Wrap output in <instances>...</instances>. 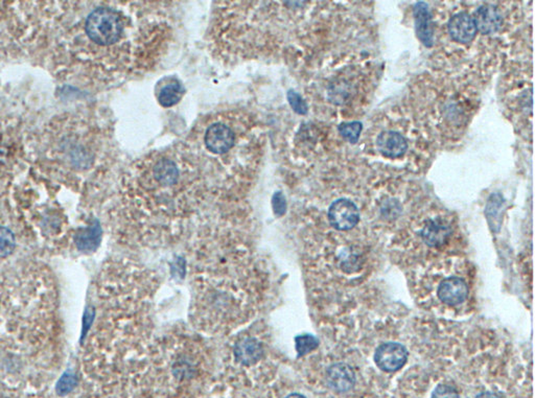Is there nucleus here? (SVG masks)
<instances>
[{"instance_id": "obj_1", "label": "nucleus", "mask_w": 535, "mask_h": 398, "mask_svg": "<svg viewBox=\"0 0 535 398\" xmlns=\"http://www.w3.org/2000/svg\"><path fill=\"white\" fill-rule=\"evenodd\" d=\"M215 231L195 246L191 320L207 335L228 336L250 322L261 309L268 274L243 239Z\"/></svg>"}, {"instance_id": "obj_2", "label": "nucleus", "mask_w": 535, "mask_h": 398, "mask_svg": "<svg viewBox=\"0 0 535 398\" xmlns=\"http://www.w3.org/2000/svg\"><path fill=\"white\" fill-rule=\"evenodd\" d=\"M235 368H257L272 356L268 334L263 327L253 326L242 331L229 343L226 356Z\"/></svg>"}, {"instance_id": "obj_3", "label": "nucleus", "mask_w": 535, "mask_h": 398, "mask_svg": "<svg viewBox=\"0 0 535 398\" xmlns=\"http://www.w3.org/2000/svg\"><path fill=\"white\" fill-rule=\"evenodd\" d=\"M130 21L125 14L110 6H100L88 15L85 30L92 42L112 46L127 39Z\"/></svg>"}, {"instance_id": "obj_4", "label": "nucleus", "mask_w": 535, "mask_h": 398, "mask_svg": "<svg viewBox=\"0 0 535 398\" xmlns=\"http://www.w3.org/2000/svg\"><path fill=\"white\" fill-rule=\"evenodd\" d=\"M237 132L229 123H210L204 133V147L209 153L215 156H227L237 146Z\"/></svg>"}, {"instance_id": "obj_5", "label": "nucleus", "mask_w": 535, "mask_h": 398, "mask_svg": "<svg viewBox=\"0 0 535 398\" xmlns=\"http://www.w3.org/2000/svg\"><path fill=\"white\" fill-rule=\"evenodd\" d=\"M330 226L334 229L350 230L360 221V210L349 199L336 200L329 210Z\"/></svg>"}, {"instance_id": "obj_6", "label": "nucleus", "mask_w": 535, "mask_h": 398, "mask_svg": "<svg viewBox=\"0 0 535 398\" xmlns=\"http://www.w3.org/2000/svg\"><path fill=\"white\" fill-rule=\"evenodd\" d=\"M408 360V351L398 343H385L376 349L374 362L381 370L394 373L400 370Z\"/></svg>"}, {"instance_id": "obj_7", "label": "nucleus", "mask_w": 535, "mask_h": 398, "mask_svg": "<svg viewBox=\"0 0 535 398\" xmlns=\"http://www.w3.org/2000/svg\"><path fill=\"white\" fill-rule=\"evenodd\" d=\"M448 30L453 40L460 44L472 42L477 34V28L473 17L466 12L457 13L451 17L448 23Z\"/></svg>"}, {"instance_id": "obj_8", "label": "nucleus", "mask_w": 535, "mask_h": 398, "mask_svg": "<svg viewBox=\"0 0 535 398\" xmlns=\"http://www.w3.org/2000/svg\"><path fill=\"white\" fill-rule=\"evenodd\" d=\"M413 15L416 36L426 47H432L434 45L432 15L429 10L428 4L424 1L416 2L413 8Z\"/></svg>"}, {"instance_id": "obj_9", "label": "nucleus", "mask_w": 535, "mask_h": 398, "mask_svg": "<svg viewBox=\"0 0 535 398\" xmlns=\"http://www.w3.org/2000/svg\"><path fill=\"white\" fill-rule=\"evenodd\" d=\"M475 28L483 35L497 33L503 24V17L497 6L483 4L475 10L473 17Z\"/></svg>"}, {"instance_id": "obj_10", "label": "nucleus", "mask_w": 535, "mask_h": 398, "mask_svg": "<svg viewBox=\"0 0 535 398\" xmlns=\"http://www.w3.org/2000/svg\"><path fill=\"white\" fill-rule=\"evenodd\" d=\"M327 382L336 392L347 393L354 388L356 375L349 365L337 363L327 368Z\"/></svg>"}, {"instance_id": "obj_11", "label": "nucleus", "mask_w": 535, "mask_h": 398, "mask_svg": "<svg viewBox=\"0 0 535 398\" xmlns=\"http://www.w3.org/2000/svg\"><path fill=\"white\" fill-rule=\"evenodd\" d=\"M437 294L444 305H458L468 298V287L463 279L449 277L440 283Z\"/></svg>"}, {"instance_id": "obj_12", "label": "nucleus", "mask_w": 535, "mask_h": 398, "mask_svg": "<svg viewBox=\"0 0 535 398\" xmlns=\"http://www.w3.org/2000/svg\"><path fill=\"white\" fill-rule=\"evenodd\" d=\"M376 147L384 157L395 159L406 154L408 142L406 138L398 132L383 131L376 138Z\"/></svg>"}, {"instance_id": "obj_13", "label": "nucleus", "mask_w": 535, "mask_h": 398, "mask_svg": "<svg viewBox=\"0 0 535 398\" xmlns=\"http://www.w3.org/2000/svg\"><path fill=\"white\" fill-rule=\"evenodd\" d=\"M420 234L427 245L430 247H439L450 237L451 229L449 226L432 220L426 223Z\"/></svg>"}, {"instance_id": "obj_14", "label": "nucleus", "mask_w": 535, "mask_h": 398, "mask_svg": "<svg viewBox=\"0 0 535 398\" xmlns=\"http://www.w3.org/2000/svg\"><path fill=\"white\" fill-rule=\"evenodd\" d=\"M184 88L178 81H171L160 89L158 94V102L164 107H171L181 100Z\"/></svg>"}, {"instance_id": "obj_15", "label": "nucleus", "mask_w": 535, "mask_h": 398, "mask_svg": "<svg viewBox=\"0 0 535 398\" xmlns=\"http://www.w3.org/2000/svg\"><path fill=\"white\" fill-rule=\"evenodd\" d=\"M362 130L363 124L361 122L341 123L338 127L340 135L351 144L359 142Z\"/></svg>"}, {"instance_id": "obj_16", "label": "nucleus", "mask_w": 535, "mask_h": 398, "mask_svg": "<svg viewBox=\"0 0 535 398\" xmlns=\"http://www.w3.org/2000/svg\"><path fill=\"white\" fill-rule=\"evenodd\" d=\"M16 248L14 233L9 228L0 226V258L10 256Z\"/></svg>"}, {"instance_id": "obj_17", "label": "nucleus", "mask_w": 535, "mask_h": 398, "mask_svg": "<svg viewBox=\"0 0 535 398\" xmlns=\"http://www.w3.org/2000/svg\"><path fill=\"white\" fill-rule=\"evenodd\" d=\"M100 226H98V224H96L94 226H90V227L80 231L77 235V243H78L79 247L91 248L94 244H96V241L100 239Z\"/></svg>"}, {"instance_id": "obj_18", "label": "nucleus", "mask_w": 535, "mask_h": 398, "mask_svg": "<svg viewBox=\"0 0 535 398\" xmlns=\"http://www.w3.org/2000/svg\"><path fill=\"white\" fill-rule=\"evenodd\" d=\"M318 345V341L312 336L305 335L296 339V347L299 356L308 355L310 351H315Z\"/></svg>"}, {"instance_id": "obj_19", "label": "nucleus", "mask_w": 535, "mask_h": 398, "mask_svg": "<svg viewBox=\"0 0 535 398\" xmlns=\"http://www.w3.org/2000/svg\"><path fill=\"white\" fill-rule=\"evenodd\" d=\"M288 98L291 107L293 108V110H294L295 112L301 114V115H305V114L308 113L307 103L305 102V100H303L298 93L291 90V91L288 92Z\"/></svg>"}, {"instance_id": "obj_20", "label": "nucleus", "mask_w": 535, "mask_h": 398, "mask_svg": "<svg viewBox=\"0 0 535 398\" xmlns=\"http://www.w3.org/2000/svg\"><path fill=\"white\" fill-rule=\"evenodd\" d=\"M432 398H459L457 391L449 385H439L434 390Z\"/></svg>"}, {"instance_id": "obj_21", "label": "nucleus", "mask_w": 535, "mask_h": 398, "mask_svg": "<svg viewBox=\"0 0 535 398\" xmlns=\"http://www.w3.org/2000/svg\"><path fill=\"white\" fill-rule=\"evenodd\" d=\"M76 378L70 375H65L61 378L58 384V393L61 395L67 394L76 386Z\"/></svg>"}, {"instance_id": "obj_22", "label": "nucleus", "mask_w": 535, "mask_h": 398, "mask_svg": "<svg viewBox=\"0 0 535 398\" xmlns=\"http://www.w3.org/2000/svg\"><path fill=\"white\" fill-rule=\"evenodd\" d=\"M477 398H500L497 394L492 392H483L478 395Z\"/></svg>"}, {"instance_id": "obj_23", "label": "nucleus", "mask_w": 535, "mask_h": 398, "mask_svg": "<svg viewBox=\"0 0 535 398\" xmlns=\"http://www.w3.org/2000/svg\"><path fill=\"white\" fill-rule=\"evenodd\" d=\"M287 398H305V397H303V395L296 394V393H295V394L288 395Z\"/></svg>"}]
</instances>
